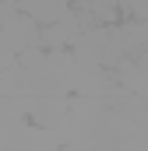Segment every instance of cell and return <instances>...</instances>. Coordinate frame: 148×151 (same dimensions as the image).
I'll return each instance as SVG.
<instances>
[{"mask_svg":"<svg viewBox=\"0 0 148 151\" xmlns=\"http://www.w3.org/2000/svg\"><path fill=\"white\" fill-rule=\"evenodd\" d=\"M78 18L81 21H95V25H110L120 14V0H78Z\"/></svg>","mask_w":148,"mask_h":151,"instance_id":"obj_1","label":"cell"},{"mask_svg":"<svg viewBox=\"0 0 148 151\" xmlns=\"http://www.w3.org/2000/svg\"><path fill=\"white\" fill-rule=\"evenodd\" d=\"M120 7H123L127 14H134V18L148 21V0H120Z\"/></svg>","mask_w":148,"mask_h":151,"instance_id":"obj_3","label":"cell"},{"mask_svg":"<svg viewBox=\"0 0 148 151\" xmlns=\"http://www.w3.org/2000/svg\"><path fill=\"white\" fill-rule=\"evenodd\" d=\"M71 7V0H18V11H25L32 21H57L64 11Z\"/></svg>","mask_w":148,"mask_h":151,"instance_id":"obj_2","label":"cell"}]
</instances>
